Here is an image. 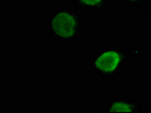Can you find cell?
Returning a JSON list of instances; mask_svg holds the SVG:
<instances>
[{"mask_svg":"<svg viewBox=\"0 0 151 113\" xmlns=\"http://www.w3.org/2000/svg\"><path fill=\"white\" fill-rule=\"evenodd\" d=\"M132 50L124 45L101 46L88 61L90 72L104 82L118 80L127 71Z\"/></svg>","mask_w":151,"mask_h":113,"instance_id":"7a4b0ae2","label":"cell"},{"mask_svg":"<svg viewBox=\"0 0 151 113\" xmlns=\"http://www.w3.org/2000/svg\"><path fill=\"white\" fill-rule=\"evenodd\" d=\"M151 0H119L123 6H125L129 9H133L136 13H142L145 10L147 5Z\"/></svg>","mask_w":151,"mask_h":113,"instance_id":"5b68a950","label":"cell"},{"mask_svg":"<svg viewBox=\"0 0 151 113\" xmlns=\"http://www.w3.org/2000/svg\"><path fill=\"white\" fill-rule=\"evenodd\" d=\"M143 104L134 98L111 96L105 109L106 113H139L142 111Z\"/></svg>","mask_w":151,"mask_h":113,"instance_id":"3957f363","label":"cell"},{"mask_svg":"<svg viewBox=\"0 0 151 113\" xmlns=\"http://www.w3.org/2000/svg\"><path fill=\"white\" fill-rule=\"evenodd\" d=\"M45 32L55 44H74L85 36L83 17L75 8H55L45 19Z\"/></svg>","mask_w":151,"mask_h":113,"instance_id":"6da1fadb","label":"cell"},{"mask_svg":"<svg viewBox=\"0 0 151 113\" xmlns=\"http://www.w3.org/2000/svg\"><path fill=\"white\" fill-rule=\"evenodd\" d=\"M73 4L78 11L86 9L96 15H104L109 8V0H73Z\"/></svg>","mask_w":151,"mask_h":113,"instance_id":"277c9868","label":"cell"}]
</instances>
